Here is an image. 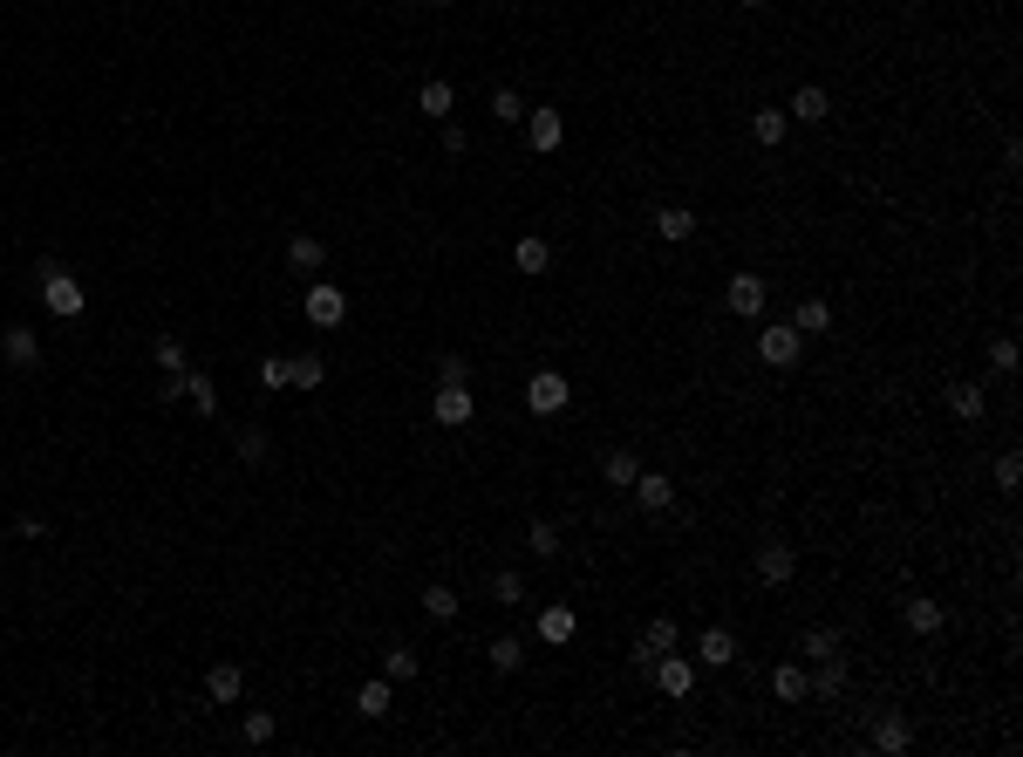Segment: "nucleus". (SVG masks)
<instances>
[{
	"label": "nucleus",
	"mask_w": 1023,
	"mask_h": 757,
	"mask_svg": "<svg viewBox=\"0 0 1023 757\" xmlns=\"http://www.w3.org/2000/svg\"><path fill=\"white\" fill-rule=\"evenodd\" d=\"M41 307H48V314H62V321H76L82 307H89V294H82L76 273H62V266L48 260V266H41Z\"/></svg>",
	"instance_id": "1"
},
{
	"label": "nucleus",
	"mask_w": 1023,
	"mask_h": 757,
	"mask_svg": "<svg viewBox=\"0 0 1023 757\" xmlns=\"http://www.w3.org/2000/svg\"><path fill=\"white\" fill-rule=\"evenodd\" d=\"M573 403V382L560 376V369H539V376L526 382V410L532 417H553V410H567Z\"/></svg>",
	"instance_id": "2"
},
{
	"label": "nucleus",
	"mask_w": 1023,
	"mask_h": 757,
	"mask_svg": "<svg viewBox=\"0 0 1023 757\" xmlns=\"http://www.w3.org/2000/svg\"><path fill=\"white\" fill-rule=\"evenodd\" d=\"M307 321H314V328H341V321H348V294H341L335 280H314V287H307Z\"/></svg>",
	"instance_id": "3"
},
{
	"label": "nucleus",
	"mask_w": 1023,
	"mask_h": 757,
	"mask_svg": "<svg viewBox=\"0 0 1023 757\" xmlns=\"http://www.w3.org/2000/svg\"><path fill=\"white\" fill-rule=\"evenodd\" d=\"M723 301H730V314H744V321H758V314H764V273H730V287H723Z\"/></svg>",
	"instance_id": "4"
},
{
	"label": "nucleus",
	"mask_w": 1023,
	"mask_h": 757,
	"mask_svg": "<svg viewBox=\"0 0 1023 757\" xmlns=\"http://www.w3.org/2000/svg\"><path fill=\"white\" fill-rule=\"evenodd\" d=\"M798 341H805V335H798L792 321H785V328H764V335H758L764 369H792V362H798Z\"/></svg>",
	"instance_id": "5"
},
{
	"label": "nucleus",
	"mask_w": 1023,
	"mask_h": 757,
	"mask_svg": "<svg viewBox=\"0 0 1023 757\" xmlns=\"http://www.w3.org/2000/svg\"><path fill=\"white\" fill-rule=\"evenodd\" d=\"M526 137H532V151H539V157L560 151V144H567V116H560V110H526Z\"/></svg>",
	"instance_id": "6"
},
{
	"label": "nucleus",
	"mask_w": 1023,
	"mask_h": 757,
	"mask_svg": "<svg viewBox=\"0 0 1023 757\" xmlns=\"http://www.w3.org/2000/svg\"><path fill=\"white\" fill-rule=\"evenodd\" d=\"M430 410H437V423H444V430L471 423V389H464V382H437V403H430Z\"/></svg>",
	"instance_id": "7"
},
{
	"label": "nucleus",
	"mask_w": 1023,
	"mask_h": 757,
	"mask_svg": "<svg viewBox=\"0 0 1023 757\" xmlns=\"http://www.w3.org/2000/svg\"><path fill=\"white\" fill-rule=\"evenodd\" d=\"M648 676L662 682V689H669V696H689V689H696V662H682V655H669V648H662V655H655V669H648Z\"/></svg>",
	"instance_id": "8"
},
{
	"label": "nucleus",
	"mask_w": 1023,
	"mask_h": 757,
	"mask_svg": "<svg viewBox=\"0 0 1023 757\" xmlns=\"http://www.w3.org/2000/svg\"><path fill=\"white\" fill-rule=\"evenodd\" d=\"M628 498H635L642 512H669V505H676V485H669L662 471H642V478L628 485Z\"/></svg>",
	"instance_id": "9"
},
{
	"label": "nucleus",
	"mask_w": 1023,
	"mask_h": 757,
	"mask_svg": "<svg viewBox=\"0 0 1023 757\" xmlns=\"http://www.w3.org/2000/svg\"><path fill=\"white\" fill-rule=\"evenodd\" d=\"M792 573H798V553H792V546H778V539H771V546H758V580H764V587H785Z\"/></svg>",
	"instance_id": "10"
},
{
	"label": "nucleus",
	"mask_w": 1023,
	"mask_h": 757,
	"mask_svg": "<svg viewBox=\"0 0 1023 757\" xmlns=\"http://www.w3.org/2000/svg\"><path fill=\"white\" fill-rule=\"evenodd\" d=\"M908 744H914V723L901 717V710H894V717H880V723H873V751H880V757H901V751H908Z\"/></svg>",
	"instance_id": "11"
},
{
	"label": "nucleus",
	"mask_w": 1023,
	"mask_h": 757,
	"mask_svg": "<svg viewBox=\"0 0 1023 757\" xmlns=\"http://www.w3.org/2000/svg\"><path fill=\"white\" fill-rule=\"evenodd\" d=\"M805 689H812L819 703H833L839 689H846V655H833V662H819V669H805Z\"/></svg>",
	"instance_id": "12"
},
{
	"label": "nucleus",
	"mask_w": 1023,
	"mask_h": 757,
	"mask_svg": "<svg viewBox=\"0 0 1023 757\" xmlns=\"http://www.w3.org/2000/svg\"><path fill=\"white\" fill-rule=\"evenodd\" d=\"M0 355H7L14 369H35V362H41V341H35V328H7V335H0Z\"/></svg>",
	"instance_id": "13"
},
{
	"label": "nucleus",
	"mask_w": 1023,
	"mask_h": 757,
	"mask_svg": "<svg viewBox=\"0 0 1023 757\" xmlns=\"http://www.w3.org/2000/svg\"><path fill=\"white\" fill-rule=\"evenodd\" d=\"M539 642H546V648L573 642V607H560V601H546V607H539Z\"/></svg>",
	"instance_id": "14"
},
{
	"label": "nucleus",
	"mask_w": 1023,
	"mask_h": 757,
	"mask_svg": "<svg viewBox=\"0 0 1023 757\" xmlns=\"http://www.w3.org/2000/svg\"><path fill=\"white\" fill-rule=\"evenodd\" d=\"M696 655H703L710 669H730V662H737V635H730V628H703V642H696Z\"/></svg>",
	"instance_id": "15"
},
{
	"label": "nucleus",
	"mask_w": 1023,
	"mask_h": 757,
	"mask_svg": "<svg viewBox=\"0 0 1023 757\" xmlns=\"http://www.w3.org/2000/svg\"><path fill=\"white\" fill-rule=\"evenodd\" d=\"M178 382H185V396H191V410H198V417H219V382H212V376L185 369Z\"/></svg>",
	"instance_id": "16"
},
{
	"label": "nucleus",
	"mask_w": 1023,
	"mask_h": 757,
	"mask_svg": "<svg viewBox=\"0 0 1023 757\" xmlns=\"http://www.w3.org/2000/svg\"><path fill=\"white\" fill-rule=\"evenodd\" d=\"M601 478L614 485V492H628V485L642 478V464H635V451H607V457H601Z\"/></svg>",
	"instance_id": "17"
},
{
	"label": "nucleus",
	"mask_w": 1023,
	"mask_h": 757,
	"mask_svg": "<svg viewBox=\"0 0 1023 757\" xmlns=\"http://www.w3.org/2000/svg\"><path fill=\"white\" fill-rule=\"evenodd\" d=\"M983 403H989V396H983V382H948V410H955V417H969V423H976V417H983Z\"/></svg>",
	"instance_id": "18"
},
{
	"label": "nucleus",
	"mask_w": 1023,
	"mask_h": 757,
	"mask_svg": "<svg viewBox=\"0 0 1023 757\" xmlns=\"http://www.w3.org/2000/svg\"><path fill=\"white\" fill-rule=\"evenodd\" d=\"M239 689H246V676H239L232 662H219V669L205 676V696H212V703H239Z\"/></svg>",
	"instance_id": "19"
},
{
	"label": "nucleus",
	"mask_w": 1023,
	"mask_h": 757,
	"mask_svg": "<svg viewBox=\"0 0 1023 757\" xmlns=\"http://www.w3.org/2000/svg\"><path fill=\"white\" fill-rule=\"evenodd\" d=\"M355 710H362V717H376V723H382V717H389V710H396V696H389V682H382V676H376V682H362V696H355Z\"/></svg>",
	"instance_id": "20"
},
{
	"label": "nucleus",
	"mask_w": 1023,
	"mask_h": 757,
	"mask_svg": "<svg viewBox=\"0 0 1023 757\" xmlns=\"http://www.w3.org/2000/svg\"><path fill=\"white\" fill-rule=\"evenodd\" d=\"M451 103H457V96H451V82H437V76H430V82L417 89V110H423V116H437V123L451 116Z\"/></svg>",
	"instance_id": "21"
},
{
	"label": "nucleus",
	"mask_w": 1023,
	"mask_h": 757,
	"mask_svg": "<svg viewBox=\"0 0 1023 757\" xmlns=\"http://www.w3.org/2000/svg\"><path fill=\"white\" fill-rule=\"evenodd\" d=\"M287 260H294V273H321V266H328V246H321V239H307V232H301V239L287 246Z\"/></svg>",
	"instance_id": "22"
},
{
	"label": "nucleus",
	"mask_w": 1023,
	"mask_h": 757,
	"mask_svg": "<svg viewBox=\"0 0 1023 757\" xmlns=\"http://www.w3.org/2000/svg\"><path fill=\"white\" fill-rule=\"evenodd\" d=\"M792 328H798V335H826V328H833V307H826V301H798Z\"/></svg>",
	"instance_id": "23"
},
{
	"label": "nucleus",
	"mask_w": 1023,
	"mask_h": 757,
	"mask_svg": "<svg viewBox=\"0 0 1023 757\" xmlns=\"http://www.w3.org/2000/svg\"><path fill=\"white\" fill-rule=\"evenodd\" d=\"M826 110H833V103H826V89H819V82H805V89L792 96V116H798V123H819Z\"/></svg>",
	"instance_id": "24"
},
{
	"label": "nucleus",
	"mask_w": 1023,
	"mask_h": 757,
	"mask_svg": "<svg viewBox=\"0 0 1023 757\" xmlns=\"http://www.w3.org/2000/svg\"><path fill=\"white\" fill-rule=\"evenodd\" d=\"M942 621H948L942 601H928V594H921V601H908V628H914V635H935Z\"/></svg>",
	"instance_id": "25"
},
{
	"label": "nucleus",
	"mask_w": 1023,
	"mask_h": 757,
	"mask_svg": "<svg viewBox=\"0 0 1023 757\" xmlns=\"http://www.w3.org/2000/svg\"><path fill=\"white\" fill-rule=\"evenodd\" d=\"M635 648H642V655H662V648H676V621H669V614H655V621L642 628V642H635Z\"/></svg>",
	"instance_id": "26"
},
{
	"label": "nucleus",
	"mask_w": 1023,
	"mask_h": 757,
	"mask_svg": "<svg viewBox=\"0 0 1023 757\" xmlns=\"http://www.w3.org/2000/svg\"><path fill=\"white\" fill-rule=\"evenodd\" d=\"M655 232H662V239H689V232H696V212H682V205H662V212H655Z\"/></svg>",
	"instance_id": "27"
},
{
	"label": "nucleus",
	"mask_w": 1023,
	"mask_h": 757,
	"mask_svg": "<svg viewBox=\"0 0 1023 757\" xmlns=\"http://www.w3.org/2000/svg\"><path fill=\"white\" fill-rule=\"evenodd\" d=\"M771 689H778V703H805V696H812V689H805V669H798V662H785V669L771 676Z\"/></svg>",
	"instance_id": "28"
},
{
	"label": "nucleus",
	"mask_w": 1023,
	"mask_h": 757,
	"mask_svg": "<svg viewBox=\"0 0 1023 757\" xmlns=\"http://www.w3.org/2000/svg\"><path fill=\"white\" fill-rule=\"evenodd\" d=\"M751 137H758L764 151H771V144H785V110H758V116H751Z\"/></svg>",
	"instance_id": "29"
},
{
	"label": "nucleus",
	"mask_w": 1023,
	"mask_h": 757,
	"mask_svg": "<svg viewBox=\"0 0 1023 757\" xmlns=\"http://www.w3.org/2000/svg\"><path fill=\"white\" fill-rule=\"evenodd\" d=\"M512 260H519V273H546V266H553V246H546V239H519Z\"/></svg>",
	"instance_id": "30"
},
{
	"label": "nucleus",
	"mask_w": 1023,
	"mask_h": 757,
	"mask_svg": "<svg viewBox=\"0 0 1023 757\" xmlns=\"http://www.w3.org/2000/svg\"><path fill=\"white\" fill-rule=\"evenodd\" d=\"M151 355H157V369H164V376H185V341H178V335H157Z\"/></svg>",
	"instance_id": "31"
},
{
	"label": "nucleus",
	"mask_w": 1023,
	"mask_h": 757,
	"mask_svg": "<svg viewBox=\"0 0 1023 757\" xmlns=\"http://www.w3.org/2000/svg\"><path fill=\"white\" fill-rule=\"evenodd\" d=\"M417 669H423V662H417V648H389V655H382V676H389V682H410Z\"/></svg>",
	"instance_id": "32"
},
{
	"label": "nucleus",
	"mask_w": 1023,
	"mask_h": 757,
	"mask_svg": "<svg viewBox=\"0 0 1023 757\" xmlns=\"http://www.w3.org/2000/svg\"><path fill=\"white\" fill-rule=\"evenodd\" d=\"M321 382H328L321 355H294V382H287V389H321Z\"/></svg>",
	"instance_id": "33"
},
{
	"label": "nucleus",
	"mask_w": 1023,
	"mask_h": 757,
	"mask_svg": "<svg viewBox=\"0 0 1023 757\" xmlns=\"http://www.w3.org/2000/svg\"><path fill=\"white\" fill-rule=\"evenodd\" d=\"M260 382H266V389H287V382H294V355H266Z\"/></svg>",
	"instance_id": "34"
},
{
	"label": "nucleus",
	"mask_w": 1023,
	"mask_h": 757,
	"mask_svg": "<svg viewBox=\"0 0 1023 757\" xmlns=\"http://www.w3.org/2000/svg\"><path fill=\"white\" fill-rule=\"evenodd\" d=\"M423 614H430V621H451L457 594H451V587H423Z\"/></svg>",
	"instance_id": "35"
},
{
	"label": "nucleus",
	"mask_w": 1023,
	"mask_h": 757,
	"mask_svg": "<svg viewBox=\"0 0 1023 757\" xmlns=\"http://www.w3.org/2000/svg\"><path fill=\"white\" fill-rule=\"evenodd\" d=\"M519 662H526V648L512 642V635H498V642H492V669H498V676H512Z\"/></svg>",
	"instance_id": "36"
},
{
	"label": "nucleus",
	"mask_w": 1023,
	"mask_h": 757,
	"mask_svg": "<svg viewBox=\"0 0 1023 757\" xmlns=\"http://www.w3.org/2000/svg\"><path fill=\"white\" fill-rule=\"evenodd\" d=\"M839 648H846V642H839L833 628H812V635H805V655H812V662H833Z\"/></svg>",
	"instance_id": "37"
},
{
	"label": "nucleus",
	"mask_w": 1023,
	"mask_h": 757,
	"mask_svg": "<svg viewBox=\"0 0 1023 757\" xmlns=\"http://www.w3.org/2000/svg\"><path fill=\"white\" fill-rule=\"evenodd\" d=\"M239 730H246V744H273V730H280V723H273V710H246V723H239Z\"/></svg>",
	"instance_id": "38"
},
{
	"label": "nucleus",
	"mask_w": 1023,
	"mask_h": 757,
	"mask_svg": "<svg viewBox=\"0 0 1023 757\" xmlns=\"http://www.w3.org/2000/svg\"><path fill=\"white\" fill-rule=\"evenodd\" d=\"M492 601H498V607L526 601V580H519V573H492Z\"/></svg>",
	"instance_id": "39"
},
{
	"label": "nucleus",
	"mask_w": 1023,
	"mask_h": 757,
	"mask_svg": "<svg viewBox=\"0 0 1023 757\" xmlns=\"http://www.w3.org/2000/svg\"><path fill=\"white\" fill-rule=\"evenodd\" d=\"M526 546H532V553H539V560H553V553H560V532H553V526H546V519H539V526L526 532Z\"/></svg>",
	"instance_id": "40"
},
{
	"label": "nucleus",
	"mask_w": 1023,
	"mask_h": 757,
	"mask_svg": "<svg viewBox=\"0 0 1023 757\" xmlns=\"http://www.w3.org/2000/svg\"><path fill=\"white\" fill-rule=\"evenodd\" d=\"M492 116H498V123H519V116H526L519 89H498V96H492Z\"/></svg>",
	"instance_id": "41"
},
{
	"label": "nucleus",
	"mask_w": 1023,
	"mask_h": 757,
	"mask_svg": "<svg viewBox=\"0 0 1023 757\" xmlns=\"http://www.w3.org/2000/svg\"><path fill=\"white\" fill-rule=\"evenodd\" d=\"M266 451H273L266 430H239V457H246V464H266Z\"/></svg>",
	"instance_id": "42"
},
{
	"label": "nucleus",
	"mask_w": 1023,
	"mask_h": 757,
	"mask_svg": "<svg viewBox=\"0 0 1023 757\" xmlns=\"http://www.w3.org/2000/svg\"><path fill=\"white\" fill-rule=\"evenodd\" d=\"M989 369H996V376H1010V369H1017V341H1010V335L989 348Z\"/></svg>",
	"instance_id": "43"
},
{
	"label": "nucleus",
	"mask_w": 1023,
	"mask_h": 757,
	"mask_svg": "<svg viewBox=\"0 0 1023 757\" xmlns=\"http://www.w3.org/2000/svg\"><path fill=\"white\" fill-rule=\"evenodd\" d=\"M1017 478H1023V457H1017V451L996 457V485H1003V492H1017Z\"/></svg>",
	"instance_id": "44"
},
{
	"label": "nucleus",
	"mask_w": 1023,
	"mask_h": 757,
	"mask_svg": "<svg viewBox=\"0 0 1023 757\" xmlns=\"http://www.w3.org/2000/svg\"><path fill=\"white\" fill-rule=\"evenodd\" d=\"M464 376H471V369H464V355H444V362H437V382H464Z\"/></svg>",
	"instance_id": "45"
},
{
	"label": "nucleus",
	"mask_w": 1023,
	"mask_h": 757,
	"mask_svg": "<svg viewBox=\"0 0 1023 757\" xmlns=\"http://www.w3.org/2000/svg\"><path fill=\"white\" fill-rule=\"evenodd\" d=\"M737 7H764V0H737Z\"/></svg>",
	"instance_id": "46"
},
{
	"label": "nucleus",
	"mask_w": 1023,
	"mask_h": 757,
	"mask_svg": "<svg viewBox=\"0 0 1023 757\" xmlns=\"http://www.w3.org/2000/svg\"><path fill=\"white\" fill-rule=\"evenodd\" d=\"M430 7H451V0H430Z\"/></svg>",
	"instance_id": "47"
}]
</instances>
